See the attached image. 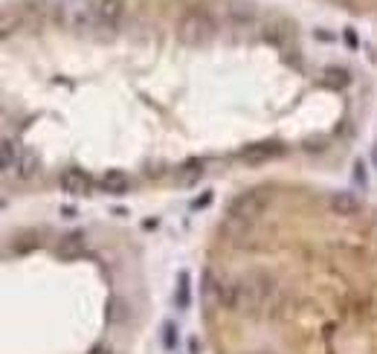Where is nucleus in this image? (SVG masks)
<instances>
[{
	"mask_svg": "<svg viewBox=\"0 0 377 354\" xmlns=\"http://www.w3.org/2000/svg\"><path fill=\"white\" fill-rule=\"evenodd\" d=\"M215 32H218V26L206 12H189L177 23V38L186 47H206L215 38Z\"/></svg>",
	"mask_w": 377,
	"mask_h": 354,
	"instance_id": "f257e3e1",
	"label": "nucleus"
},
{
	"mask_svg": "<svg viewBox=\"0 0 377 354\" xmlns=\"http://www.w3.org/2000/svg\"><path fill=\"white\" fill-rule=\"evenodd\" d=\"M270 197H273V192H270L267 186H258V189L241 192V195L232 201L230 215L238 218V221H253V218H258L261 212L270 206Z\"/></svg>",
	"mask_w": 377,
	"mask_h": 354,
	"instance_id": "f03ea898",
	"label": "nucleus"
},
{
	"mask_svg": "<svg viewBox=\"0 0 377 354\" xmlns=\"http://www.w3.org/2000/svg\"><path fill=\"white\" fill-rule=\"evenodd\" d=\"M64 21L73 30H88V26H93V21H99V6H90L88 0H70V3H64Z\"/></svg>",
	"mask_w": 377,
	"mask_h": 354,
	"instance_id": "7ed1b4c3",
	"label": "nucleus"
},
{
	"mask_svg": "<svg viewBox=\"0 0 377 354\" xmlns=\"http://www.w3.org/2000/svg\"><path fill=\"white\" fill-rule=\"evenodd\" d=\"M59 183H61V189H64L67 195H73V197L88 195L90 186H93L90 175H88V172H81V168H76V166H73V168H64L61 177H59Z\"/></svg>",
	"mask_w": 377,
	"mask_h": 354,
	"instance_id": "20e7f679",
	"label": "nucleus"
},
{
	"mask_svg": "<svg viewBox=\"0 0 377 354\" xmlns=\"http://www.w3.org/2000/svg\"><path fill=\"white\" fill-rule=\"evenodd\" d=\"M85 250H88V235L81 233V230H73V233L61 235L59 247H55L59 259H64V262H73V259H79V256H85Z\"/></svg>",
	"mask_w": 377,
	"mask_h": 354,
	"instance_id": "39448f33",
	"label": "nucleus"
},
{
	"mask_svg": "<svg viewBox=\"0 0 377 354\" xmlns=\"http://www.w3.org/2000/svg\"><path fill=\"white\" fill-rule=\"evenodd\" d=\"M282 151H285L282 143H256V146H247L241 151V160H247V163H264V160H270V157H278Z\"/></svg>",
	"mask_w": 377,
	"mask_h": 354,
	"instance_id": "423d86ee",
	"label": "nucleus"
},
{
	"mask_svg": "<svg viewBox=\"0 0 377 354\" xmlns=\"http://www.w3.org/2000/svg\"><path fill=\"white\" fill-rule=\"evenodd\" d=\"M125 15V0H99V23L114 30Z\"/></svg>",
	"mask_w": 377,
	"mask_h": 354,
	"instance_id": "0eeeda50",
	"label": "nucleus"
},
{
	"mask_svg": "<svg viewBox=\"0 0 377 354\" xmlns=\"http://www.w3.org/2000/svg\"><path fill=\"white\" fill-rule=\"evenodd\" d=\"M331 209L337 212V215H357L360 212V197L354 192H334L331 195Z\"/></svg>",
	"mask_w": 377,
	"mask_h": 354,
	"instance_id": "6e6552de",
	"label": "nucleus"
},
{
	"mask_svg": "<svg viewBox=\"0 0 377 354\" xmlns=\"http://www.w3.org/2000/svg\"><path fill=\"white\" fill-rule=\"evenodd\" d=\"M102 189L108 195H125L131 189V177L122 172V168H110V172H105L102 177Z\"/></svg>",
	"mask_w": 377,
	"mask_h": 354,
	"instance_id": "1a4fd4ad",
	"label": "nucleus"
},
{
	"mask_svg": "<svg viewBox=\"0 0 377 354\" xmlns=\"http://www.w3.org/2000/svg\"><path fill=\"white\" fill-rule=\"evenodd\" d=\"M38 168H41V160H38V154L35 151H21V160L15 166V175L21 180H30L38 175Z\"/></svg>",
	"mask_w": 377,
	"mask_h": 354,
	"instance_id": "9d476101",
	"label": "nucleus"
},
{
	"mask_svg": "<svg viewBox=\"0 0 377 354\" xmlns=\"http://www.w3.org/2000/svg\"><path fill=\"white\" fill-rule=\"evenodd\" d=\"M0 154H3V172H15V166L21 160V151L15 148V143L6 137L3 139V146H0Z\"/></svg>",
	"mask_w": 377,
	"mask_h": 354,
	"instance_id": "9b49d317",
	"label": "nucleus"
},
{
	"mask_svg": "<svg viewBox=\"0 0 377 354\" xmlns=\"http://www.w3.org/2000/svg\"><path fill=\"white\" fill-rule=\"evenodd\" d=\"M174 302H177V308H189L192 305V285H189V273L183 271L180 273V285H177V293H174Z\"/></svg>",
	"mask_w": 377,
	"mask_h": 354,
	"instance_id": "f8f14e48",
	"label": "nucleus"
},
{
	"mask_svg": "<svg viewBox=\"0 0 377 354\" xmlns=\"http://www.w3.org/2000/svg\"><path fill=\"white\" fill-rule=\"evenodd\" d=\"M203 175V163L201 160H189V163H183L177 168V177L183 180V183H192V180H198Z\"/></svg>",
	"mask_w": 377,
	"mask_h": 354,
	"instance_id": "ddd939ff",
	"label": "nucleus"
},
{
	"mask_svg": "<svg viewBox=\"0 0 377 354\" xmlns=\"http://www.w3.org/2000/svg\"><path fill=\"white\" fill-rule=\"evenodd\" d=\"M230 15H232L235 23H253V21H256L253 6H247V3H235V6L230 9Z\"/></svg>",
	"mask_w": 377,
	"mask_h": 354,
	"instance_id": "4468645a",
	"label": "nucleus"
},
{
	"mask_svg": "<svg viewBox=\"0 0 377 354\" xmlns=\"http://www.w3.org/2000/svg\"><path fill=\"white\" fill-rule=\"evenodd\" d=\"M122 317V299H114V311H110V319H119Z\"/></svg>",
	"mask_w": 377,
	"mask_h": 354,
	"instance_id": "2eb2a0df",
	"label": "nucleus"
},
{
	"mask_svg": "<svg viewBox=\"0 0 377 354\" xmlns=\"http://www.w3.org/2000/svg\"><path fill=\"white\" fill-rule=\"evenodd\" d=\"M209 201H212V195H203V197H198V201H194L192 206H194V209H201V206H206Z\"/></svg>",
	"mask_w": 377,
	"mask_h": 354,
	"instance_id": "dca6fc26",
	"label": "nucleus"
},
{
	"mask_svg": "<svg viewBox=\"0 0 377 354\" xmlns=\"http://www.w3.org/2000/svg\"><path fill=\"white\" fill-rule=\"evenodd\" d=\"M88 354H110V348H108V346H102V343H99V346H93V348H90V351H88Z\"/></svg>",
	"mask_w": 377,
	"mask_h": 354,
	"instance_id": "f3484780",
	"label": "nucleus"
},
{
	"mask_svg": "<svg viewBox=\"0 0 377 354\" xmlns=\"http://www.w3.org/2000/svg\"><path fill=\"white\" fill-rule=\"evenodd\" d=\"M371 163H374V166H377V146H374V148H371Z\"/></svg>",
	"mask_w": 377,
	"mask_h": 354,
	"instance_id": "a211bd4d",
	"label": "nucleus"
}]
</instances>
